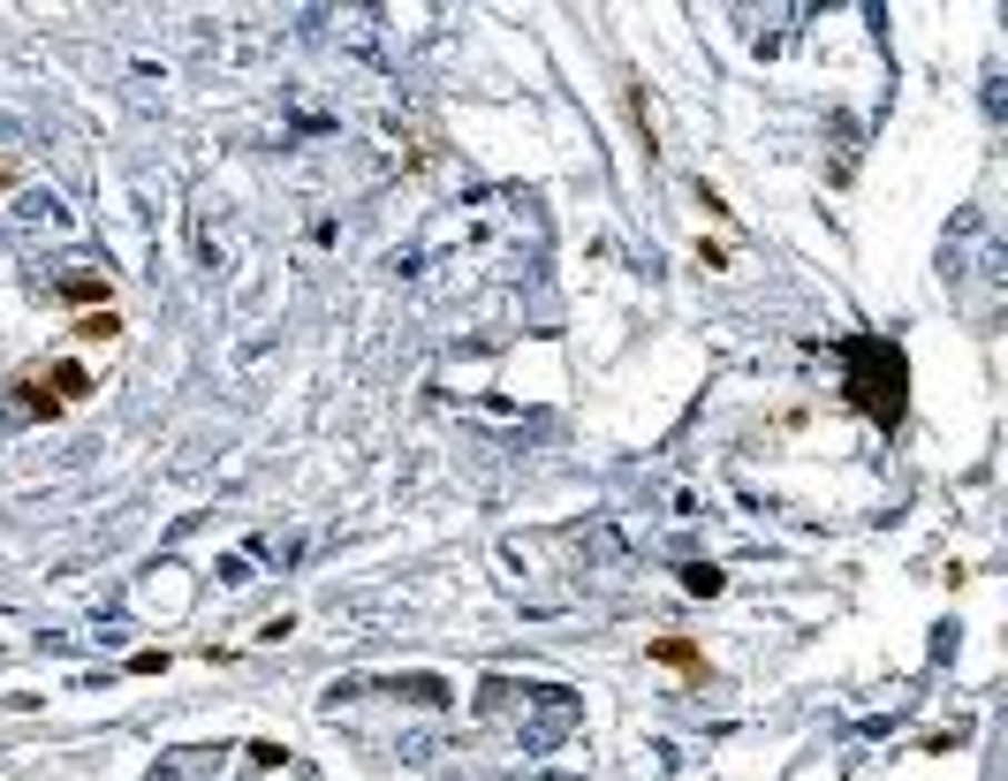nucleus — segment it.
Masks as SVG:
<instances>
[{"label":"nucleus","instance_id":"obj_1","mask_svg":"<svg viewBox=\"0 0 1008 781\" xmlns=\"http://www.w3.org/2000/svg\"><path fill=\"white\" fill-rule=\"evenodd\" d=\"M849 364H857V388L849 394H857L880 425H895V418H902V357L887 342H849Z\"/></svg>","mask_w":1008,"mask_h":781},{"label":"nucleus","instance_id":"obj_2","mask_svg":"<svg viewBox=\"0 0 1008 781\" xmlns=\"http://www.w3.org/2000/svg\"><path fill=\"white\" fill-rule=\"evenodd\" d=\"M77 394H91L84 364H61V372H53V402H77Z\"/></svg>","mask_w":1008,"mask_h":781},{"label":"nucleus","instance_id":"obj_3","mask_svg":"<svg viewBox=\"0 0 1008 781\" xmlns=\"http://www.w3.org/2000/svg\"><path fill=\"white\" fill-rule=\"evenodd\" d=\"M652 660H668V668H698V645H682V638H660Z\"/></svg>","mask_w":1008,"mask_h":781},{"label":"nucleus","instance_id":"obj_4","mask_svg":"<svg viewBox=\"0 0 1008 781\" xmlns=\"http://www.w3.org/2000/svg\"><path fill=\"white\" fill-rule=\"evenodd\" d=\"M77 334H91V342H107V334H122V319H114V311H84V319H77Z\"/></svg>","mask_w":1008,"mask_h":781},{"label":"nucleus","instance_id":"obj_5","mask_svg":"<svg viewBox=\"0 0 1008 781\" xmlns=\"http://www.w3.org/2000/svg\"><path fill=\"white\" fill-rule=\"evenodd\" d=\"M61 297H69V304H91V297H107V281H91V273H69V281H61Z\"/></svg>","mask_w":1008,"mask_h":781}]
</instances>
